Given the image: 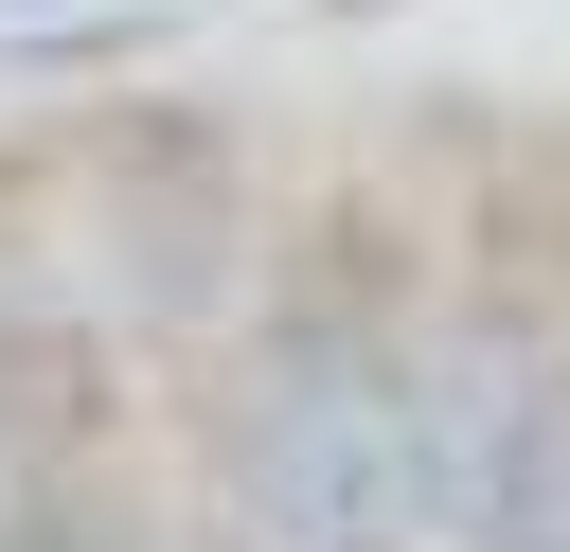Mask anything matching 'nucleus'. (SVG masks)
<instances>
[{"label":"nucleus","instance_id":"f257e3e1","mask_svg":"<svg viewBox=\"0 0 570 552\" xmlns=\"http://www.w3.org/2000/svg\"><path fill=\"white\" fill-rule=\"evenodd\" d=\"M410 303L303 285L249 321V374L214 410V534L232 552H392L410 534Z\"/></svg>","mask_w":570,"mask_h":552},{"label":"nucleus","instance_id":"f03ea898","mask_svg":"<svg viewBox=\"0 0 570 552\" xmlns=\"http://www.w3.org/2000/svg\"><path fill=\"white\" fill-rule=\"evenodd\" d=\"M107 214H125V231L89 249L107 303H142V321L178 303V321H196V303L232 285V196H214V160H142V142H125V160H107Z\"/></svg>","mask_w":570,"mask_h":552}]
</instances>
